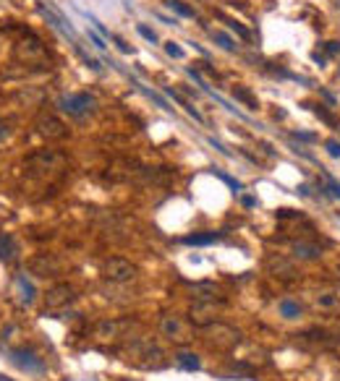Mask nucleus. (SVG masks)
Instances as JSON below:
<instances>
[{
  "mask_svg": "<svg viewBox=\"0 0 340 381\" xmlns=\"http://www.w3.org/2000/svg\"><path fill=\"white\" fill-rule=\"evenodd\" d=\"M314 115H317V118H319V120H324V123H327V126H338V120H335V118H332V115H330V112H327V110H324V107H322V105H317V107H314Z\"/></svg>",
  "mask_w": 340,
  "mask_h": 381,
  "instance_id": "obj_20",
  "label": "nucleus"
},
{
  "mask_svg": "<svg viewBox=\"0 0 340 381\" xmlns=\"http://www.w3.org/2000/svg\"><path fill=\"white\" fill-rule=\"evenodd\" d=\"M168 8H170V11H176L178 16H183V19H191V16H194V11H191V8H186V5L181 3V0H168Z\"/></svg>",
  "mask_w": 340,
  "mask_h": 381,
  "instance_id": "obj_15",
  "label": "nucleus"
},
{
  "mask_svg": "<svg viewBox=\"0 0 340 381\" xmlns=\"http://www.w3.org/2000/svg\"><path fill=\"white\" fill-rule=\"evenodd\" d=\"M5 358H8L19 371H26V373H45L47 371L45 360L29 347H11V350H5Z\"/></svg>",
  "mask_w": 340,
  "mask_h": 381,
  "instance_id": "obj_1",
  "label": "nucleus"
},
{
  "mask_svg": "<svg viewBox=\"0 0 340 381\" xmlns=\"http://www.w3.org/2000/svg\"><path fill=\"white\" fill-rule=\"evenodd\" d=\"M212 37H215V42L220 44L223 50H236V44H233V40L228 34H223V32H212Z\"/></svg>",
  "mask_w": 340,
  "mask_h": 381,
  "instance_id": "obj_18",
  "label": "nucleus"
},
{
  "mask_svg": "<svg viewBox=\"0 0 340 381\" xmlns=\"http://www.w3.org/2000/svg\"><path fill=\"white\" fill-rule=\"evenodd\" d=\"M40 133L47 136V139H63L66 136V126L55 118H42L40 120Z\"/></svg>",
  "mask_w": 340,
  "mask_h": 381,
  "instance_id": "obj_5",
  "label": "nucleus"
},
{
  "mask_svg": "<svg viewBox=\"0 0 340 381\" xmlns=\"http://www.w3.org/2000/svg\"><path fill=\"white\" fill-rule=\"evenodd\" d=\"M223 235L220 233H194V235H186L183 240V246H212V243H217Z\"/></svg>",
  "mask_w": 340,
  "mask_h": 381,
  "instance_id": "obj_10",
  "label": "nucleus"
},
{
  "mask_svg": "<svg viewBox=\"0 0 340 381\" xmlns=\"http://www.w3.org/2000/svg\"><path fill=\"white\" fill-rule=\"evenodd\" d=\"M29 269H32L34 274H40V277H47V274H52L58 269V264L52 261V258H47V256H37L32 264H29Z\"/></svg>",
  "mask_w": 340,
  "mask_h": 381,
  "instance_id": "obj_11",
  "label": "nucleus"
},
{
  "mask_svg": "<svg viewBox=\"0 0 340 381\" xmlns=\"http://www.w3.org/2000/svg\"><path fill=\"white\" fill-rule=\"evenodd\" d=\"M244 207H249V209L256 207V199H254V196H244Z\"/></svg>",
  "mask_w": 340,
  "mask_h": 381,
  "instance_id": "obj_29",
  "label": "nucleus"
},
{
  "mask_svg": "<svg viewBox=\"0 0 340 381\" xmlns=\"http://www.w3.org/2000/svg\"><path fill=\"white\" fill-rule=\"evenodd\" d=\"M277 308H280V314L285 318H298V314H301V306L296 300H291V298H283L280 303H277Z\"/></svg>",
  "mask_w": 340,
  "mask_h": 381,
  "instance_id": "obj_13",
  "label": "nucleus"
},
{
  "mask_svg": "<svg viewBox=\"0 0 340 381\" xmlns=\"http://www.w3.org/2000/svg\"><path fill=\"white\" fill-rule=\"evenodd\" d=\"M296 139H301V141H317V136L314 133H293Z\"/></svg>",
  "mask_w": 340,
  "mask_h": 381,
  "instance_id": "obj_28",
  "label": "nucleus"
},
{
  "mask_svg": "<svg viewBox=\"0 0 340 381\" xmlns=\"http://www.w3.org/2000/svg\"><path fill=\"white\" fill-rule=\"evenodd\" d=\"M293 251H296V256H301V258H317V256H319V248H317V246H306V243H296Z\"/></svg>",
  "mask_w": 340,
  "mask_h": 381,
  "instance_id": "obj_14",
  "label": "nucleus"
},
{
  "mask_svg": "<svg viewBox=\"0 0 340 381\" xmlns=\"http://www.w3.org/2000/svg\"><path fill=\"white\" fill-rule=\"evenodd\" d=\"M136 32H139L141 37H144V40L149 42V44H157V34L152 32V29H149V26H144V24H139V26H136Z\"/></svg>",
  "mask_w": 340,
  "mask_h": 381,
  "instance_id": "obj_21",
  "label": "nucleus"
},
{
  "mask_svg": "<svg viewBox=\"0 0 340 381\" xmlns=\"http://www.w3.org/2000/svg\"><path fill=\"white\" fill-rule=\"evenodd\" d=\"M324 147H327V151L332 157H340V141H335V139H327L324 141Z\"/></svg>",
  "mask_w": 340,
  "mask_h": 381,
  "instance_id": "obj_23",
  "label": "nucleus"
},
{
  "mask_svg": "<svg viewBox=\"0 0 340 381\" xmlns=\"http://www.w3.org/2000/svg\"><path fill=\"white\" fill-rule=\"evenodd\" d=\"M16 254H19V248H16V240H13V235L0 233V261L13 264V261H16Z\"/></svg>",
  "mask_w": 340,
  "mask_h": 381,
  "instance_id": "obj_6",
  "label": "nucleus"
},
{
  "mask_svg": "<svg viewBox=\"0 0 340 381\" xmlns=\"http://www.w3.org/2000/svg\"><path fill=\"white\" fill-rule=\"evenodd\" d=\"M0 381H13V379H8V376H3V373H0Z\"/></svg>",
  "mask_w": 340,
  "mask_h": 381,
  "instance_id": "obj_31",
  "label": "nucleus"
},
{
  "mask_svg": "<svg viewBox=\"0 0 340 381\" xmlns=\"http://www.w3.org/2000/svg\"><path fill=\"white\" fill-rule=\"evenodd\" d=\"M212 172H215V175H217V178H220V180H225V183H228V186H230L233 190H244V186H241V183H238L236 178H230V175H225V172L220 170V167H215Z\"/></svg>",
  "mask_w": 340,
  "mask_h": 381,
  "instance_id": "obj_17",
  "label": "nucleus"
},
{
  "mask_svg": "<svg viewBox=\"0 0 340 381\" xmlns=\"http://www.w3.org/2000/svg\"><path fill=\"white\" fill-rule=\"evenodd\" d=\"M225 24H228V26H230L233 32L238 34V37H244V40H251V32H249V29H244V26H241L236 19H225Z\"/></svg>",
  "mask_w": 340,
  "mask_h": 381,
  "instance_id": "obj_19",
  "label": "nucleus"
},
{
  "mask_svg": "<svg viewBox=\"0 0 340 381\" xmlns=\"http://www.w3.org/2000/svg\"><path fill=\"white\" fill-rule=\"evenodd\" d=\"M233 94H236V100H241V102H246V105H249V107H256V100H254V97H251V94H249V91H246L244 86H236V89H233Z\"/></svg>",
  "mask_w": 340,
  "mask_h": 381,
  "instance_id": "obj_16",
  "label": "nucleus"
},
{
  "mask_svg": "<svg viewBox=\"0 0 340 381\" xmlns=\"http://www.w3.org/2000/svg\"><path fill=\"white\" fill-rule=\"evenodd\" d=\"M73 300H76V295H73L71 285H55L52 290H47V295H45V308L47 311H63V308L71 306Z\"/></svg>",
  "mask_w": 340,
  "mask_h": 381,
  "instance_id": "obj_3",
  "label": "nucleus"
},
{
  "mask_svg": "<svg viewBox=\"0 0 340 381\" xmlns=\"http://www.w3.org/2000/svg\"><path fill=\"white\" fill-rule=\"evenodd\" d=\"M324 50H327L330 55H338V52H340V44H338V42H327V44H324Z\"/></svg>",
  "mask_w": 340,
  "mask_h": 381,
  "instance_id": "obj_27",
  "label": "nucleus"
},
{
  "mask_svg": "<svg viewBox=\"0 0 340 381\" xmlns=\"http://www.w3.org/2000/svg\"><path fill=\"white\" fill-rule=\"evenodd\" d=\"M209 311H212V303H196L191 308V321L196 326H209L215 321V316H209Z\"/></svg>",
  "mask_w": 340,
  "mask_h": 381,
  "instance_id": "obj_7",
  "label": "nucleus"
},
{
  "mask_svg": "<svg viewBox=\"0 0 340 381\" xmlns=\"http://www.w3.org/2000/svg\"><path fill=\"white\" fill-rule=\"evenodd\" d=\"M173 358H176V363L183 371H199V365H202L199 355H196V353H186V350H181V353H176Z\"/></svg>",
  "mask_w": 340,
  "mask_h": 381,
  "instance_id": "obj_12",
  "label": "nucleus"
},
{
  "mask_svg": "<svg viewBox=\"0 0 340 381\" xmlns=\"http://www.w3.org/2000/svg\"><path fill=\"white\" fill-rule=\"evenodd\" d=\"M209 144H212V147H215L217 151H220V154H225V157H230V151H228V149H225V147H223V144H220V141H215V139H209Z\"/></svg>",
  "mask_w": 340,
  "mask_h": 381,
  "instance_id": "obj_26",
  "label": "nucleus"
},
{
  "mask_svg": "<svg viewBox=\"0 0 340 381\" xmlns=\"http://www.w3.org/2000/svg\"><path fill=\"white\" fill-rule=\"evenodd\" d=\"M16 287H19V298H21V303H24V306H32L37 290H34L32 282H29L26 274H19V277H16Z\"/></svg>",
  "mask_w": 340,
  "mask_h": 381,
  "instance_id": "obj_8",
  "label": "nucleus"
},
{
  "mask_svg": "<svg viewBox=\"0 0 340 381\" xmlns=\"http://www.w3.org/2000/svg\"><path fill=\"white\" fill-rule=\"evenodd\" d=\"M165 52H168L170 58H176V60H181V58H183V50H181L176 42H168V44H165Z\"/></svg>",
  "mask_w": 340,
  "mask_h": 381,
  "instance_id": "obj_22",
  "label": "nucleus"
},
{
  "mask_svg": "<svg viewBox=\"0 0 340 381\" xmlns=\"http://www.w3.org/2000/svg\"><path fill=\"white\" fill-rule=\"evenodd\" d=\"M102 272L110 282H128L136 274V266L131 261H126V258H108Z\"/></svg>",
  "mask_w": 340,
  "mask_h": 381,
  "instance_id": "obj_4",
  "label": "nucleus"
},
{
  "mask_svg": "<svg viewBox=\"0 0 340 381\" xmlns=\"http://www.w3.org/2000/svg\"><path fill=\"white\" fill-rule=\"evenodd\" d=\"M113 40H115V44H118V50H120V52H126V55H128V52H134V47H128L123 40H118V37H113Z\"/></svg>",
  "mask_w": 340,
  "mask_h": 381,
  "instance_id": "obj_25",
  "label": "nucleus"
},
{
  "mask_svg": "<svg viewBox=\"0 0 340 381\" xmlns=\"http://www.w3.org/2000/svg\"><path fill=\"white\" fill-rule=\"evenodd\" d=\"M58 107L68 112V115H84V112H89L94 107V97L92 94H87V91H81V94H68L63 97V100L58 102Z\"/></svg>",
  "mask_w": 340,
  "mask_h": 381,
  "instance_id": "obj_2",
  "label": "nucleus"
},
{
  "mask_svg": "<svg viewBox=\"0 0 340 381\" xmlns=\"http://www.w3.org/2000/svg\"><path fill=\"white\" fill-rule=\"evenodd\" d=\"M5 136H8V126H5V123H3V120H0V141H3V139H5Z\"/></svg>",
  "mask_w": 340,
  "mask_h": 381,
  "instance_id": "obj_30",
  "label": "nucleus"
},
{
  "mask_svg": "<svg viewBox=\"0 0 340 381\" xmlns=\"http://www.w3.org/2000/svg\"><path fill=\"white\" fill-rule=\"evenodd\" d=\"M160 329H162L165 337H170V339H188V337H183V326H181V321L176 316H165Z\"/></svg>",
  "mask_w": 340,
  "mask_h": 381,
  "instance_id": "obj_9",
  "label": "nucleus"
},
{
  "mask_svg": "<svg viewBox=\"0 0 340 381\" xmlns=\"http://www.w3.org/2000/svg\"><path fill=\"white\" fill-rule=\"evenodd\" d=\"M87 37L94 42V47H100V50H105V47H108V44H105V40H102V37L97 34V32H89V29H87Z\"/></svg>",
  "mask_w": 340,
  "mask_h": 381,
  "instance_id": "obj_24",
  "label": "nucleus"
}]
</instances>
